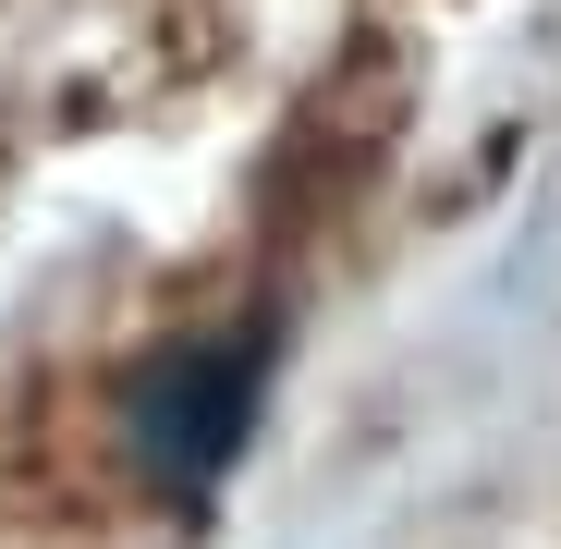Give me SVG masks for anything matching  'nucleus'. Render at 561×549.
<instances>
[{
	"mask_svg": "<svg viewBox=\"0 0 561 549\" xmlns=\"http://www.w3.org/2000/svg\"><path fill=\"white\" fill-rule=\"evenodd\" d=\"M256 379H268V354L256 342H171L135 403H123V439H135V477L171 489V501H196L232 477V451L256 427Z\"/></svg>",
	"mask_w": 561,
	"mask_h": 549,
	"instance_id": "f257e3e1",
	"label": "nucleus"
}]
</instances>
